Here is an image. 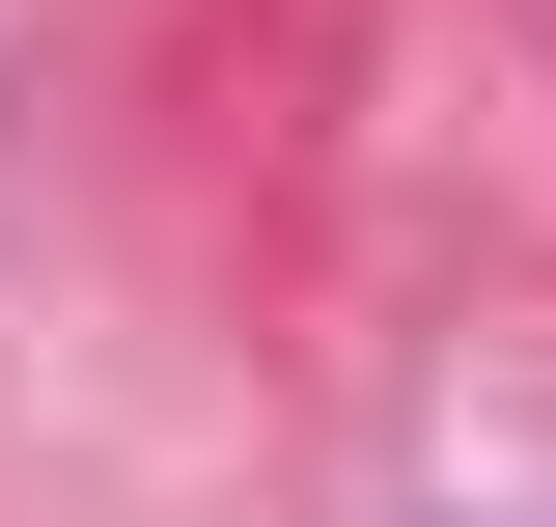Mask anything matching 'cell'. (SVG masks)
Instances as JSON below:
<instances>
[]
</instances>
